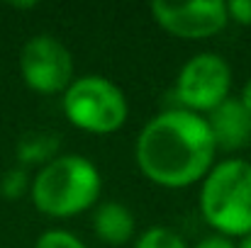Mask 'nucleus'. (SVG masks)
Segmentation results:
<instances>
[{
  "label": "nucleus",
  "mask_w": 251,
  "mask_h": 248,
  "mask_svg": "<svg viewBox=\"0 0 251 248\" xmlns=\"http://www.w3.org/2000/svg\"><path fill=\"white\" fill-rule=\"evenodd\" d=\"M215 156L217 146L207 119L183 107H171L151 117L134 144V158L142 175L168 190L202 182L215 165Z\"/></svg>",
  "instance_id": "1"
},
{
  "label": "nucleus",
  "mask_w": 251,
  "mask_h": 248,
  "mask_svg": "<svg viewBox=\"0 0 251 248\" xmlns=\"http://www.w3.org/2000/svg\"><path fill=\"white\" fill-rule=\"evenodd\" d=\"M100 190L102 178L90 158L81 154H59L34 173L29 197L44 217L71 219L93 209Z\"/></svg>",
  "instance_id": "2"
},
{
  "label": "nucleus",
  "mask_w": 251,
  "mask_h": 248,
  "mask_svg": "<svg viewBox=\"0 0 251 248\" xmlns=\"http://www.w3.org/2000/svg\"><path fill=\"white\" fill-rule=\"evenodd\" d=\"M198 207L210 229L227 239L251 234V163L225 158L210 168L200 182Z\"/></svg>",
  "instance_id": "3"
},
{
  "label": "nucleus",
  "mask_w": 251,
  "mask_h": 248,
  "mask_svg": "<svg viewBox=\"0 0 251 248\" xmlns=\"http://www.w3.org/2000/svg\"><path fill=\"white\" fill-rule=\"evenodd\" d=\"M61 107L76 129L98 136L115 134L129 117V102L122 88L98 73L74 78L61 97Z\"/></svg>",
  "instance_id": "4"
},
{
  "label": "nucleus",
  "mask_w": 251,
  "mask_h": 248,
  "mask_svg": "<svg viewBox=\"0 0 251 248\" xmlns=\"http://www.w3.org/2000/svg\"><path fill=\"white\" fill-rule=\"evenodd\" d=\"M232 90V66L215 51H200L190 56L176 76L178 105L195 114H210Z\"/></svg>",
  "instance_id": "5"
},
{
  "label": "nucleus",
  "mask_w": 251,
  "mask_h": 248,
  "mask_svg": "<svg viewBox=\"0 0 251 248\" xmlns=\"http://www.w3.org/2000/svg\"><path fill=\"white\" fill-rule=\"evenodd\" d=\"M20 76L39 95H64L76 78L74 54L59 37L34 34L20 49Z\"/></svg>",
  "instance_id": "6"
},
{
  "label": "nucleus",
  "mask_w": 251,
  "mask_h": 248,
  "mask_svg": "<svg viewBox=\"0 0 251 248\" xmlns=\"http://www.w3.org/2000/svg\"><path fill=\"white\" fill-rule=\"evenodd\" d=\"M149 10L156 24L178 39H207L220 34L229 24V12L225 0H195V2L154 0Z\"/></svg>",
  "instance_id": "7"
},
{
  "label": "nucleus",
  "mask_w": 251,
  "mask_h": 248,
  "mask_svg": "<svg viewBox=\"0 0 251 248\" xmlns=\"http://www.w3.org/2000/svg\"><path fill=\"white\" fill-rule=\"evenodd\" d=\"M205 119L212 132L217 151H242L251 144V114L239 97L225 100Z\"/></svg>",
  "instance_id": "8"
},
{
  "label": "nucleus",
  "mask_w": 251,
  "mask_h": 248,
  "mask_svg": "<svg viewBox=\"0 0 251 248\" xmlns=\"http://www.w3.org/2000/svg\"><path fill=\"white\" fill-rule=\"evenodd\" d=\"M134 214L122 202H102L93 209V231L107 246H125L134 236Z\"/></svg>",
  "instance_id": "9"
},
{
  "label": "nucleus",
  "mask_w": 251,
  "mask_h": 248,
  "mask_svg": "<svg viewBox=\"0 0 251 248\" xmlns=\"http://www.w3.org/2000/svg\"><path fill=\"white\" fill-rule=\"evenodd\" d=\"M61 141L49 132H32L17 141V158L22 165H47L59 156Z\"/></svg>",
  "instance_id": "10"
},
{
  "label": "nucleus",
  "mask_w": 251,
  "mask_h": 248,
  "mask_svg": "<svg viewBox=\"0 0 251 248\" xmlns=\"http://www.w3.org/2000/svg\"><path fill=\"white\" fill-rule=\"evenodd\" d=\"M134 248H188V244L168 226H149L137 236Z\"/></svg>",
  "instance_id": "11"
},
{
  "label": "nucleus",
  "mask_w": 251,
  "mask_h": 248,
  "mask_svg": "<svg viewBox=\"0 0 251 248\" xmlns=\"http://www.w3.org/2000/svg\"><path fill=\"white\" fill-rule=\"evenodd\" d=\"M29 185L32 180L25 168H10L0 180V192L5 200H20L25 192H29Z\"/></svg>",
  "instance_id": "12"
},
{
  "label": "nucleus",
  "mask_w": 251,
  "mask_h": 248,
  "mask_svg": "<svg viewBox=\"0 0 251 248\" xmlns=\"http://www.w3.org/2000/svg\"><path fill=\"white\" fill-rule=\"evenodd\" d=\"M34 248H88V246L76 234H71L66 229H47L34 241Z\"/></svg>",
  "instance_id": "13"
},
{
  "label": "nucleus",
  "mask_w": 251,
  "mask_h": 248,
  "mask_svg": "<svg viewBox=\"0 0 251 248\" xmlns=\"http://www.w3.org/2000/svg\"><path fill=\"white\" fill-rule=\"evenodd\" d=\"M227 12L234 22L239 24H251V0H229Z\"/></svg>",
  "instance_id": "14"
},
{
  "label": "nucleus",
  "mask_w": 251,
  "mask_h": 248,
  "mask_svg": "<svg viewBox=\"0 0 251 248\" xmlns=\"http://www.w3.org/2000/svg\"><path fill=\"white\" fill-rule=\"evenodd\" d=\"M193 248H237V244L227 236H220V234H210L205 239H200Z\"/></svg>",
  "instance_id": "15"
},
{
  "label": "nucleus",
  "mask_w": 251,
  "mask_h": 248,
  "mask_svg": "<svg viewBox=\"0 0 251 248\" xmlns=\"http://www.w3.org/2000/svg\"><path fill=\"white\" fill-rule=\"evenodd\" d=\"M239 100H242V105L249 110V114H251V78L247 81V85H244V90H242V97H239Z\"/></svg>",
  "instance_id": "16"
},
{
  "label": "nucleus",
  "mask_w": 251,
  "mask_h": 248,
  "mask_svg": "<svg viewBox=\"0 0 251 248\" xmlns=\"http://www.w3.org/2000/svg\"><path fill=\"white\" fill-rule=\"evenodd\" d=\"M237 248H251V234H249V236H244V239H239Z\"/></svg>",
  "instance_id": "17"
}]
</instances>
